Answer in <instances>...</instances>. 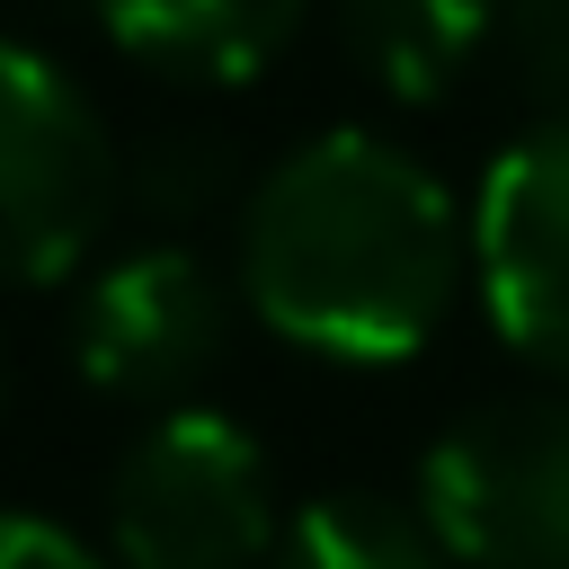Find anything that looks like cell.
Returning <instances> with one entry per match:
<instances>
[{
  "mask_svg": "<svg viewBox=\"0 0 569 569\" xmlns=\"http://www.w3.org/2000/svg\"><path fill=\"white\" fill-rule=\"evenodd\" d=\"M471 231L453 196L382 133H320L249 187L240 293L249 311L347 365H391L436 338Z\"/></svg>",
  "mask_w": 569,
  "mask_h": 569,
  "instance_id": "6da1fadb",
  "label": "cell"
},
{
  "mask_svg": "<svg viewBox=\"0 0 569 569\" xmlns=\"http://www.w3.org/2000/svg\"><path fill=\"white\" fill-rule=\"evenodd\" d=\"M276 542L267 453L222 409H169L107 480L116 569H258Z\"/></svg>",
  "mask_w": 569,
  "mask_h": 569,
  "instance_id": "7a4b0ae2",
  "label": "cell"
},
{
  "mask_svg": "<svg viewBox=\"0 0 569 569\" xmlns=\"http://www.w3.org/2000/svg\"><path fill=\"white\" fill-rule=\"evenodd\" d=\"M124 196V160L62 62L0 36V284L71 276Z\"/></svg>",
  "mask_w": 569,
  "mask_h": 569,
  "instance_id": "3957f363",
  "label": "cell"
},
{
  "mask_svg": "<svg viewBox=\"0 0 569 569\" xmlns=\"http://www.w3.org/2000/svg\"><path fill=\"white\" fill-rule=\"evenodd\" d=\"M427 533L471 569H569V400H489L418 471Z\"/></svg>",
  "mask_w": 569,
  "mask_h": 569,
  "instance_id": "277c9868",
  "label": "cell"
},
{
  "mask_svg": "<svg viewBox=\"0 0 569 569\" xmlns=\"http://www.w3.org/2000/svg\"><path fill=\"white\" fill-rule=\"evenodd\" d=\"M222 329H231L222 276H213L196 249L151 240V249L107 258V267L80 284L71 365H80L98 391H116V400H178V391L222 356Z\"/></svg>",
  "mask_w": 569,
  "mask_h": 569,
  "instance_id": "5b68a950",
  "label": "cell"
},
{
  "mask_svg": "<svg viewBox=\"0 0 569 569\" xmlns=\"http://www.w3.org/2000/svg\"><path fill=\"white\" fill-rule=\"evenodd\" d=\"M471 267L498 338L569 382V133H525L471 204Z\"/></svg>",
  "mask_w": 569,
  "mask_h": 569,
  "instance_id": "8992f818",
  "label": "cell"
},
{
  "mask_svg": "<svg viewBox=\"0 0 569 569\" xmlns=\"http://www.w3.org/2000/svg\"><path fill=\"white\" fill-rule=\"evenodd\" d=\"M311 0H89V18L169 80H249L267 71Z\"/></svg>",
  "mask_w": 569,
  "mask_h": 569,
  "instance_id": "52a82bcc",
  "label": "cell"
},
{
  "mask_svg": "<svg viewBox=\"0 0 569 569\" xmlns=\"http://www.w3.org/2000/svg\"><path fill=\"white\" fill-rule=\"evenodd\" d=\"M507 0H329L347 53L391 89V98H436L498 27Z\"/></svg>",
  "mask_w": 569,
  "mask_h": 569,
  "instance_id": "ba28073f",
  "label": "cell"
},
{
  "mask_svg": "<svg viewBox=\"0 0 569 569\" xmlns=\"http://www.w3.org/2000/svg\"><path fill=\"white\" fill-rule=\"evenodd\" d=\"M276 569H453V551L427 533V516L373 489H329L284 525Z\"/></svg>",
  "mask_w": 569,
  "mask_h": 569,
  "instance_id": "9c48e42d",
  "label": "cell"
},
{
  "mask_svg": "<svg viewBox=\"0 0 569 569\" xmlns=\"http://www.w3.org/2000/svg\"><path fill=\"white\" fill-rule=\"evenodd\" d=\"M124 196L142 213H160V222H196V213H213L231 196V151L213 133H151L142 160L124 169Z\"/></svg>",
  "mask_w": 569,
  "mask_h": 569,
  "instance_id": "30bf717a",
  "label": "cell"
},
{
  "mask_svg": "<svg viewBox=\"0 0 569 569\" xmlns=\"http://www.w3.org/2000/svg\"><path fill=\"white\" fill-rule=\"evenodd\" d=\"M507 44H516V71L542 107L551 133H569V0H507Z\"/></svg>",
  "mask_w": 569,
  "mask_h": 569,
  "instance_id": "8fae6325",
  "label": "cell"
},
{
  "mask_svg": "<svg viewBox=\"0 0 569 569\" xmlns=\"http://www.w3.org/2000/svg\"><path fill=\"white\" fill-rule=\"evenodd\" d=\"M0 569H107L80 533H62V525H44V516H18V507H0Z\"/></svg>",
  "mask_w": 569,
  "mask_h": 569,
  "instance_id": "7c38bea8",
  "label": "cell"
}]
</instances>
